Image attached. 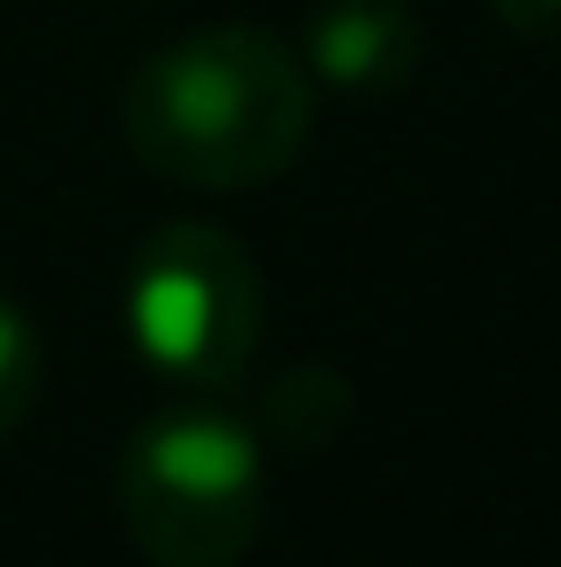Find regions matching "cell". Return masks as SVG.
<instances>
[{
    "mask_svg": "<svg viewBox=\"0 0 561 567\" xmlns=\"http://www.w3.org/2000/svg\"><path fill=\"white\" fill-rule=\"evenodd\" d=\"M317 80L295 43L253 22H216L159 43L123 86V144L144 173L202 194L267 187L303 158Z\"/></svg>",
    "mask_w": 561,
    "mask_h": 567,
    "instance_id": "obj_1",
    "label": "cell"
},
{
    "mask_svg": "<svg viewBox=\"0 0 561 567\" xmlns=\"http://www.w3.org/2000/svg\"><path fill=\"white\" fill-rule=\"evenodd\" d=\"M115 511L152 567H238L267 517V453L245 416L173 402L130 431Z\"/></svg>",
    "mask_w": 561,
    "mask_h": 567,
    "instance_id": "obj_2",
    "label": "cell"
},
{
    "mask_svg": "<svg viewBox=\"0 0 561 567\" xmlns=\"http://www.w3.org/2000/svg\"><path fill=\"white\" fill-rule=\"evenodd\" d=\"M259 266L216 223H159L130 259L123 323L159 381L216 395L245 374L259 346Z\"/></svg>",
    "mask_w": 561,
    "mask_h": 567,
    "instance_id": "obj_3",
    "label": "cell"
},
{
    "mask_svg": "<svg viewBox=\"0 0 561 567\" xmlns=\"http://www.w3.org/2000/svg\"><path fill=\"white\" fill-rule=\"evenodd\" d=\"M303 72L346 101H381L418 72L425 29L410 0H309L303 14Z\"/></svg>",
    "mask_w": 561,
    "mask_h": 567,
    "instance_id": "obj_4",
    "label": "cell"
},
{
    "mask_svg": "<svg viewBox=\"0 0 561 567\" xmlns=\"http://www.w3.org/2000/svg\"><path fill=\"white\" fill-rule=\"evenodd\" d=\"M259 424L288 453H324L353 424V388L332 367H288V374H274L267 402H259Z\"/></svg>",
    "mask_w": 561,
    "mask_h": 567,
    "instance_id": "obj_5",
    "label": "cell"
},
{
    "mask_svg": "<svg viewBox=\"0 0 561 567\" xmlns=\"http://www.w3.org/2000/svg\"><path fill=\"white\" fill-rule=\"evenodd\" d=\"M37 388H43V338L29 309L0 295V439L37 410Z\"/></svg>",
    "mask_w": 561,
    "mask_h": 567,
    "instance_id": "obj_6",
    "label": "cell"
},
{
    "mask_svg": "<svg viewBox=\"0 0 561 567\" xmlns=\"http://www.w3.org/2000/svg\"><path fill=\"white\" fill-rule=\"evenodd\" d=\"M497 14H504L519 37H554L561 29V0H490Z\"/></svg>",
    "mask_w": 561,
    "mask_h": 567,
    "instance_id": "obj_7",
    "label": "cell"
}]
</instances>
